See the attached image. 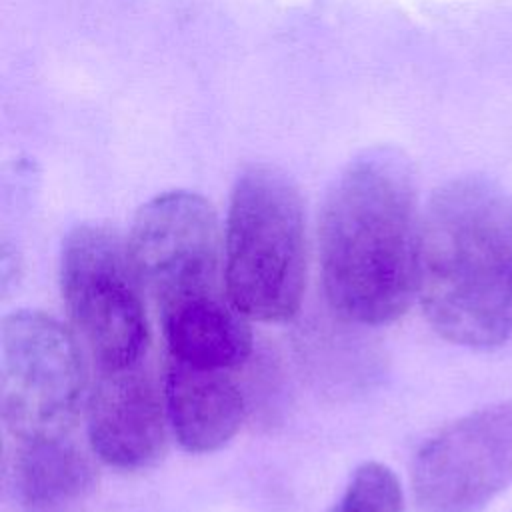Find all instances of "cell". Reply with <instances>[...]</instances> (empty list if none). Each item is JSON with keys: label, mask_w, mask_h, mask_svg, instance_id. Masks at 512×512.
<instances>
[{"label": "cell", "mask_w": 512, "mask_h": 512, "mask_svg": "<svg viewBox=\"0 0 512 512\" xmlns=\"http://www.w3.org/2000/svg\"><path fill=\"white\" fill-rule=\"evenodd\" d=\"M420 228L406 158L392 148L358 154L330 186L320 214V268L330 308L344 320L380 326L418 294Z\"/></svg>", "instance_id": "1"}, {"label": "cell", "mask_w": 512, "mask_h": 512, "mask_svg": "<svg viewBox=\"0 0 512 512\" xmlns=\"http://www.w3.org/2000/svg\"><path fill=\"white\" fill-rule=\"evenodd\" d=\"M418 296L448 342L492 350L512 338V200L482 176L440 186L420 228Z\"/></svg>", "instance_id": "2"}, {"label": "cell", "mask_w": 512, "mask_h": 512, "mask_svg": "<svg viewBox=\"0 0 512 512\" xmlns=\"http://www.w3.org/2000/svg\"><path fill=\"white\" fill-rule=\"evenodd\" d=\"M306 286V226L298 188L276 166L254 164L236 178L226 216L224 288L250 320L286 322Z\"/></svg>", "instance_id": "3"}, {"label": "cell", "mask_w": 512, "mask_h": 512, "mask_svg": "<svg viewBox=\"0 0 512 512\" xmlns=\"http://www.w3.org/2000/svg\"><path fill=\"white\" fill-rule=\"evenodd\" d=\"M62 298L100 372L144 362L150 330L128 252L100 224L76 226L62 244Z\"/></svg>", "instance_id": "4"}, {"label": "cell", "mask_w": 512, "mask_h": 512, "mask_svg": "<svg viewBox=\"0 0 512 512\" xmlns=\"http://www.w3.org/2000/svg\"><path fill=\"white\" fill-rule=\"evenodd\" d=\"M0 404L8 442L68 436L84 368L74 336L42 312H14L0 334Z\"/></svg>", "instance_id": "5"}, {"label": "cell", "mask_w": 512, "mask_h": 512, "mask_svg": "<svg viewBox=\"0 0 512 512\" xmlns=\"http://www.w3.org/2000/svg\"><path fill=\"white\" fill-rule=\"evenodd\" d=\"M128 258L160 316L210 298L220 290V234L214 208L186 190L164 192L136 214Z\"/></svg>", "instance_id": "6"}, {"label": "cell", "mask_w": 512, "mask_h": 512, "mask_svg": "<svg viewBox=\"0 0 512 512\" xmlns=\"http://www.w3.org/2000/svg\"><path fill=\"white\" fill-rule=\"evenodd\" d=\"M510 486L512 402L448 424L412 464V492L424 512H478Z\"/></svg>", "instance_id": "7"}, {"label": "cell", "mask_w": 512, "mask_h": 512, "mask_svg": "<svg viewBox=\"0 0 512 512\" xmlns=\"http://www.w3.org/2000/svg\"><path fill=\"white\" fill-rule=\"evenodd\" d=\"M94 454L118 470L154 464L164 450V412L144 362L100 372L88 400Z\"/></svg>", "instance_id": "8"}, {"label": "cell", "mask_w": 512, "mask_h": 512, "mask_svg": "<svg viewBox=\"0 0 512 512\" xmlns=\"http://www.w3.org/2000/svg\"><path fill=\"white\" fill-rule=\"evenodd\" d=\"M94 468L72 436L6 442V488L16 512H76Z\"/></svg>", "instance_id": "9"}, {"label": "cell", "mask_w": 512, "mask_h": 512, "mask_svg": "<svg viewBox=\"0 0 512 512\" xmlns=\"http://www.w3.org/2000/svg\"><path fill=\"white\" fill-rule=\"evenodd\" d=\"M164 406L178 442L188 452L224 446L244 420V396L226 370L190 366L170 358Z\"/></svg>", "instance_id": "10"}, {"label": "cell", "mask_w": 512, "mask_h": 512, "mask_svg": "<svg viewBox=\"0 0 512 512\" xmlns=\"http://www.w3.org/2000/svg\"><path fill=\"white\" fill-rule=\"evenodd\" d=\"M160 320L172 360L198 368L230 370L250 354V328L228 296L170 310Z\"/></svg>", "instance_id": "11"}, {"label": "cell", "mask_w": 512, "mask_h": 512, "mask_svg": "<svg viewBox=\"0 0 512 512\" xmlns=\"http://www.w3.org/2000/svg\"><path fill=\"white\" fill-rule=\"evenodd\" d=\"M404 498L396 474L378 462L358 466L330 512H402Z\"/></svg>", "instance_id": "12"}]
</instances>
